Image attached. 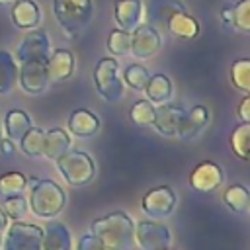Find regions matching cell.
I'll return each instance as SVG.
<instances>
[{
    "instance_id": "cell-1",
    "label": "cell",
    "mask_w": 250,
    "mask_h": 250,
    "mask_svg": "<svg viewBox=\"0 0 250 250\" xmlns=\"http://www.w3.org/2000/svg\"><path fill=\"white\" fill-rule=\"evenodd\" d=\"M90 232L96 234L105 250H125L133 244L135 238V225L133 219L123 211H113L105 217L92 221Z\"/></svg>"
},
{
    "instance_id": "cell-2",
    "label": "cell",
    "mask_w": 250,
    "mask_h": 250,
    "mask_svg": "<svg viewBox=\"0 0 250 250\" xmlns=\"http://www.w3.org/2000/svg\"><path fill=\"white\" fill-rule=\"evenodd\" d=\"M29 207L31 213L39 219H53L57 217L66 205L64 189L53 180L29 178Z\"/></svg>"
},
{
    "instance_id": "cell-3",
    "label": "cell",
    "mask_w": 250,
    "mask_h": 250,
    "mask_svg": "<svg viewBox=\"0 0 250 250\" xmlns=\"http://www.w3.org/2000/svg\"><path fill=\"white\" fill-rule=\"evenodd\" d=\"M53 14L62 31L76 37L92 21L94 4L92 0H53Z\"/></svg>"
},
{
    "instance_id": "cell-4",
    "label": "cell",
    "mask_w": 250,
    "mask_h": 250,
    "mask_svg": "<svg viewBox=\"0 0 250 250\" xmlns=\"http://www.w3.org/2000/svg\"><path fill=\"white\" fill-rule=\"evenodd\" d=\"M57 170L59 174L66 180V184L78 188V186H86L94 180L96 174V164L92 160V156L84 150H76V148H68L62 156H59L57 160Z\"/></svg>"
},
{
    "instance_id": "cell-5",
    "label": "cell",
    "mask_w": 250,
    "mask_h": 250,
    "mask_svg": "<svg viewBox=\"0 0 250 250\" xmlns=\"http://www.w3.org/2000/svg\"><path fill=\"white\" fill-rule=\"evenodd\" d=\"M94 84L100 96L107 102H117L123 96V82L119 78V64L111 57L98 61L94 68Z\"/></svg>"
},
{
    "instance_id": "cell-6",
    "label": "cell",
    "mask_w": 250,
    "mask_h": 250,
    "mask_svg": "<svg viewBox=\"0 0 250 250\" xmlns=\"http://www.w3.org/2000/svg\"><path fill=\"white\" fill-rule=\"evenodd\" d=\"M41 236H43L41 227L14 221L6 230L2 248L4 250H41Z\"/></svg>"
},
{
    "instance_id": "cell-7",
    "label": "cell",
    "mask_w": 250,
    "mask_h": 250,
    "mask_svg": "<svg viewBox=\"0 0 250 250\" xmlns=\"http://www.w3.org/2000/svg\"><path fill=\"white\" fill-rule=\"evenodd\" d=\"M135 240L141 250H162L172 246V232L158 221H141L135 225Z\"/></svg>"
},
{
    "instance_id": "cell-8",
    "label": "cell",
    "mask_w": 250,
    "mask_h": 250,
    "mask_svg": "<svg viewBox=\"0 0 250 250\" xmlns=\"http://www.w3.org/2000/svg\"><path fill=\"white\" fill-rule=\"evenodd\" d=\"M18 82L23 92L37 96L49 86L47 61H21L18 62Z\"/></svg>"
},
{
    "instance_id": "cell-9",
    "label": "cell",
    "mask_w": 250,
    "mask_h": 250,
    "mask_svg": "<svg viewBox=\"0 0 250 250\" xmlns=\"http://www.w3.org/2000/svg\"><path fill=\"white\" fill-rule=\"evenodd\" d=\"M176 203H178L176 191L168 186H158L146 191V195L143 197V211L150 219H166L174 213Z\"/></svg>"
},
{
    "instance_id": "cell-10",
    "label": "cell",
    "mask_w": 250,
    "mask_h": 250,
    "mask_svg": "<svg viewBox=\"0 0 250 250\" xmlns=\"http://www.w3.org/2000/svg\"><path fill=\"white\" fill-rule=\"evenodd\" d=\"M162 47V37L156 27L141 23L131 31V49L129 53L137 59H150Z\"/></svg>"
},
{
    "instance_id": "cell-11",
    "label": "cell",
    "mask_w": 250,
    "mask_h": 250,
    "mask_svg": "<svg viewBox=\"0 0 250 250\" xmlns=\"http://www.w3.org/2000/svg\"><path fill=\"white\" fill-rule=\"evenodd\" d=\"M184 115H186V109L182 105H178V104H172V102L158 104L154 107L152 127L158 133L166 135V137H178V131H180Z\"/></svg>"
},
{
    "instance_id": "cell-12",
    "label": "cell",
    "mask_w": 250,
    "mask_h": 250,
    "mask_svg": "<svg viewBox=\"0 0 250 250\" xmlns=\"http://www.w3.org/2000/svg\"><path fill=\"white\" fill-rule=\"evenodd\" d=\"M221 184H223V170L219 164H215L211 160L199 162L189 174V186H191V189H195L199 193H211Z\"/></svg>"
},
{
    "instance_id": "cell-13",
    "label": "cell",
    "mask_w": 250,
    "mask_h": 250,
    "mask_svg": "<svg viewBox=\"0 0 250 250\" xmlns=\"http://www.w3.org/2000/svg\"><path fill=\"white\" fill-rule=\"evenodd\" d=\"M18 61H47L49 59V35L43 29H31L16 53Z\"/></svg>"
},
{
    "instance_id": "cell-14",
    "label": "cell",
    "mask_w": 250,
    "mask_h": 250,
    "mask_svg": "<svg viewBox=\"0 0 250 250\" xmlns=\"http://www.w3.org/2000/svg\"><path fill=\"white\" fill-rule=\"evenodd\" d=\"M74 72V55L68 49H55V53L47 59V76L49 82L61 84L68 80Z\"/></svg>"
},
{
    "instance_id": "cell-15",
    "label": "cell",
    "mask_w": 250,
    "mask_h": 250,
    "mask_svg": "<svg viewBox=\"0 0 250 250\" xmlns=\"http://www.w3.org/2000/svg\"><path fill=\"white\" fill-rule=\"evenodd\" d=\"M41 230V250H72V234L64 223L49 219V223Z\"/></svg>"
},
{
    "instance_id": "cell-16",
    "label": "cell",
    "mask_w": 250,
    "mask_h": 250,
    "mask_svg": "<svg viewBox=\"0 0 250 250\" xmlns=\"http://www.w3.org/2000/svg\"><path fill=\"white\" fill-rule=\"evenodd\" d=\"M115 21L119 29L133 31L143 23V2L141 0H115Z\"/></svg>"
},
{
    "instance_id": "cell-17",
    "label": "cell",
    "mask_w": 250,
    "mask_h": 250,
    "mask_svg": "<svg viewBox=\"0 0 250 250\" xmlns=\"http://www.w3.org/2000/svg\"><path fill=\"white\" fill-rule=\"evenodd\" d=\"M68 131L78 139H90L100 131V117L90 109H74L68 117Z\"/></svg>"
},
{
    "instance_id": "cell-18",
    "label": "cell",
    "mask_w": 250,
    "mask_h": 250,
    "mask_svg": "<svg viewBox=\"0 0 250 250\" xmlns=\"http://www.w3.org/2000/svg\"><path fill=\"white\" fill-rule=\"evenodd\" d=\"M176 12H186V6L180 0H148L146 2V18L152 27H166L168 20Z\"/></svg>"
},
{
    "instance_id": "cell-19",
    "label": "cell",
    "mask_w": 250,
    "mask_h": 250,
    "mask_svg": "<svg viewBox=\"0 0 250 250\" xmlns=\"http://www.w3.org/2000/svg\"><path fill=\"white\" fill-rule=\"evenodd\" d=\"M207 123H209V109L205 105H193L189 111H186L180 131H178V137L184 141H189V139L197 137L205 129Z\"/></svg>"
},
{
    "instance_id": "cell-20",
    "label": "cell",
    "mask_w": 250,
    "mask_h": 250,
    "mask_svg": "<svg viewBox=\"0 0 250 250\" xmlns=\"http://www.w3.org/2000/svg\"><path fill=\"white\" fill-rule=\"evenodd\" d=\"M12 20L18 29H35L41 21V10L35 0H18L12 6Z\"/></svg>"
},
{
    "instance_id": "cell-21",
    "label": "cell",
    "mask_w": 250,
    "mask_h": 250,
    "mask_svg": "<svg viewBox=\"0 0 250 250\" xmlns=\"http://www.w3.org/2000/svg\"><path fill=\"white\" fill-rule=\"evenodd\" d=\"M68 148H70V135H68L64 129L55 127V129L45 131L43 154H41V156H45V158H49V160H57V158L62 156Z\"/></svg>"
},
{
    "instance_id": "cell-22",
    "label": "cell",
    "mask_w": 250,
    "mask_h": 250,
    "mask_svg": "<svg viewBox=\"0 0 250 250\" xmlns=\"http://www.w3.org/2000/svg\"><path fill=\"white\" fill-rule=\"evenodd\" d=\"M166 29L174 35V37H182V39H193L199 33V23L193 16H189L188 12H176L170 16Z\"/></svg>"
},
{
    "instance_id": "cell-23",
    "label": "cell",
    "mask_w": 250,
    "mask_h": 250,
    "mask_svg": "<svg viewBox=\"0 0 250 250\" xmlns=\"http://www.w3.org/2000/svg\"><path fill=\"white\" fill-rule=\"evenodd\" d=\"M31 127V119L23 109H10L4 117V131L10 141L20 143V139L25 135V131Z\"/></svg>"
},
{
    "instance_id": "cell-24",
    "label": "cell",
    "mask_w": 250,
    "mask_h": 250,
    "mask_svg": "<svg viewBox=\"0 0 250 250\" xmlns=\"http://www.w3.org/2000/svg\"><path fill=\"white\" fill-rule=\"evenodd\" d=\"M172 92H174V88H172V82L166 74H150V80L145 88L148 102H154V104L170 102Z\"/></svg>"
},
{
    "instance_id": "cell-25",
    "label": "cell",
    "mask_w": 250,
    "mask_h": 250,
    "mask_svg": "<svg viewBox=\"0 0 250 250\" xmlns=\"http://www.w3.org/2000/svg\"><path fill=\"white\" fill-rule=\"evenodd\" d=\"M18 84V62L8 51H0V94H10Z\"/></svg>"
},
{
    "instance_id": "cell-26",
    "label": "cell",
    "mask_w": 250,
    "mask_h": 250,
    "mask_svg": "<svg viewBox=\"0 0 250 250\" xmlns=\"http://www.w3.org/2000/svg\"><path fill=\"white\" fill-rule=\"evenodd\" d=\"M223 201L225 205L232 211V213H246L250 207V197H248V189L240 184L229 186L223 193Z\"/></svg>"
},
{
    "instance_id": "cell-27",
    "label": "cell",
    "mask_w": 250,
    "mask_h": 250,
    "mask_svg": "<svg viewBox=\"0 0 250 250\" xmlns=\"http://www.w3.org/2000/svg\"><path fill=\"white\" fill-rule=\"evenodd\" d=\"M230 148L240 160L246 162L250 158V123L248 121H242V125L234 127L230 135Z\"/></svg>"
},
{
    "instance_id": "cell-28",
    "label": "cell",
    "mask_w": 250,
    "mask_h": 250,
    "mask_svg": "<svg viewBox=\"0 0 250 250\" xmlns=\"http://www.w3.org/2000/svg\"><path fill=\"white\" fill-rule=\"evenodd\" d=\"M43 141H45V131L41 127H29L25 131V135L20 139V148L31 156V158H37L43 154Z\"/></svg>"
},
{
    "instance_id": "cell-29",
    "label": "cell",
    "mask_w": 250,
    "mask_h": 250,
    "mask_svg": "<svg viewBox=\"0 0 250 250\" xmlns=\"http://www.w3.org/2000/svg\"><path fill=\"white\" fill-rule=\"evenodd\" d=\"M123 80L127 82L129 88H133L137 92H145V88L150 80V72H148L146 66L133 62V64H127L123 68Z\"/></svg>"
},
{
    "instance_id": "cell-30",
    "label": "cell",
    "mask_w": 250,
    "mask_h": 250,
    "mask_svg": "<svg viewBox=\"0 0 250 250\" xmlns=\"http://www.w3.org/2000/svg\"><path fill=\"white\" fill-rule=\"evenodd\" d=\"M27 188V178L21 172H6L0 176V195L12 197L23 193Z\"/></svg>"
},
{
    "instance_id": "cell-31",
    "label": "cell",
    "mask_w": 250,
    "mask_h": 250,
    "mask_svg": "<svg viewBox=\"0 0 250 250\" xmlns=\"http://www.w3.org/2000/svg\"><path fill=\"white\" fill-rule=\"evenodd\" d=\"M230 80L236 90L248 92L250 90V61L248 59H238L230 66Z\"/></svg>"
},
{
    "instance_id": "cell-32",
    "label": "cell",
    "mask_w": 250,
    "mask_h": 250,
    "mask_svg": "<svg viewBox=\"0 0 250 250\" xmlns=\"http://www.w3.org/2000/svg\"><path fill=\"white\" fill-rule=\"evenodd\" d=\"M129 115H131L133 123L139 125V127L152 125V121H154V104L148 102V100H139V102L133 104Z\"/></svg>"
},
{
    "instance_id": "cell-33",
    "label": "cell",
    "mask_w": 250,
    "mask_h": 250,
    "mask_svg": "<svg viewBox=\"0 0 250 250\" xmlns=\"http://www.w3.org/2000/svg\"><path fill=\"white\" fill-rule=\"evenodd\" d=\"M229 23H232L236 29L250 31V0H240L234 6H230Z\"/></svg>"
},
{
    "instance_id": "cell-34",
    "label": "cell",
    "mask_w": 250,
    "mask_h": 250,
    "mask_svg": "<svg viewBox=\"0 0 250 250\" xmlns=\"http://www.w3.org/2000/svg\"><path fill=\"white\" fill-rule=\"evenodd\" d=\"M131 49V33L123 29H113L107 35V51L111 55H127Z\"/></svg>"
},
{
    "instance_id": "cell-35",
    "label": "cell",
    "mask_w": 250,
    "mask_h": 250,
    "mask_svg": "<svg viewBox=\"0 0 250 250\" xmlns=\"http://www.w3.org/2000/svg\"><path fill=\"white\" fill-rule=\"evenodd\" d=\"M2 211L6 213V217H10L14 221H20L27 213V201H25V197L21 193L20 195H12V197H6L4 199V205H2Z\"/></svg>"
},
{
    "instance_id": "cell-36",
    "label": "cell",
    "mask_w": 250,
    "mask_h": 250,
    "mask_svg": "<svg viewBox=\"0 0 250 250\" xmlns=\"http://www.w3.org/2000/svg\"><path fill=\"white\" fill-rule=\"evenodd\" d=\"M76 250H105V246H104V242L96 234L88 232V234H82L80 236Z\"/></svg>"
},
{
    "instance_id": "cell-37",
    "label": "cell",
    "mask_w": 250,
    "mask_h": 250,
    "mask_svg": "<svg viewBox=\"0 0 250 250\" xmlns=\"http://www.w3.org/2000/svg\"><path fill=\"white\" fill-rule=\"evenodd\" d=\"M238 115L242 117V121H250V98H248V96L240 102V105H238Z\"/></svg>"
},
{
    "instance_id": "cell-38",
    "label": "cell",
    "mask_w": 250,
    "mask_h": 250,
    "mask_svg": "<svg viewBox=\"0 0 250 250\" xmlns=\"http://www.w3.org/2000/svg\"><path fill=\"white\" fill-rule=\"evenodd\" d=\"M14 150H16V143L14 141H10L8 137L6 139H0V152L2 154L10 156V154H14Z\"/></svg>"
},
{
    "instance_id": "cell-39",
    "label": "cell",
    "mask_w": 250,
    "mask_h": 250,
    "mask_svg": "<svg viewBox=\"0 0 250 250\" xmlns=\"http://www.w3.org/2000/svg\"><path fill=\"white\" fill-rule=\"evenodd\" d=\"M8 227V217H6V213L2 211V207H0V230H4Z\"/></svg>"
},
{
    "instance_id": "cell-40",
    "label": "cell",
    "mask_w": 250,
    "mask_h": 250,
    "mask_svg": "<svg viewBox=\"0 0 250 250\" xmlns=\"http://www.w3.org/2000/svg\"><path fill=\"white\" fill-rule=\"evenodd\" d=\"M18 0H0V6H14Z\"/></svg>"
},
{
    "instance_id": "cell-41",
    "label": "cell",
    "mask_w": 250,
    "mask_h": 250,
    "mask_svg": "<svg viewBox=\"0 0 250 250\" xmlns=\"http://www.w3.org/2000/svg\"><path fill=\"white\" fill-rule=\"evenodd\" d=\"M162 250H176V248H172V246H168V248H162Z\"/></svg>"
},
{
    "instance_id": "cell-42",
    "label": "cell",
    "mask_w": 250,
    "mask_h": 250,
    "mask_svg": "<svg viewBox=\"0 0 250 250\" xmlns=\"http://www.w3.org/2000/svg\"><path fill=\"white\" fill-rule=\"evenodd\" d=\"M0 248H2V234H0Z\"/></svg>"
},
{
    "instance_id": "cell-43",
    "label": "cell",
    "mask_w": 250,
    "mask_h": 250,
    "mask_svg": "<svg viewBox=\"0 0 250 250\" xmlns=\"http://www.w3.org/2000/svg\"><path fill=\"white\" fill-rule=\"evenodd\" d=\"M0 139H2V133H0Z\"/></svg>"
}]
</instances>
